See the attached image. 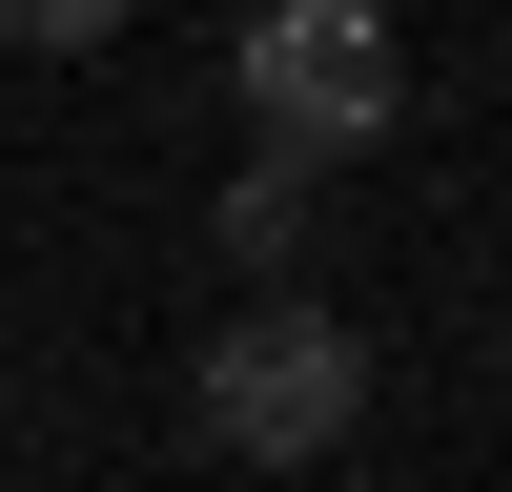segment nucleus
I'll return each mask as SVG.
<instances>
[{"instance_id": "nucleus-1", "label": "nucleus", "mask_w": 512, "mask_h": 492, "mask_svg": "<svg viewBox=\"0 0 512 492\" xmlns=\"http://www.w3.org/2000/svg\"><path fill=\"white\" fill-rule=\"evenodd\" d=\"M185 410H205V451H246V472H328L349 451V410H369V349L328 308H226L205 328V369H185Z\"/></svg>"}, {"instance_id": "nucleus-2", "label": "nucleus", "mask_w": 512, "mask_h": 492, "mask_svg": "<svg viewBox=\"0 0 512 492\" xmlns=\"http://www.w3.org/2000/svg\"><path fill=\"white\" fill-rule=\"evenodd\" d=\"M246 123H267V164H349V144H390L410 123V41H390V0H267L246 21Z\"/></svg>"}, {"instance_id": "nucleus-3", "label": "nucleus", "mask_w": 512, "mask_h": 492, "mask_svg": "<svg viewBox=\"0 0 512 492\" xmlns=\"http://www.w3.org/2000/svg\"><path fill=\"white\" fill-rule=\"evenodd\" d=\"M226 246L287 267V246H308V164H246V185H226Z\"/></svg>"}, {"instance_id": "nucleus-4", "label": "nucleus", "mask_w": 512, "mask_h": 492, "mask_svg": "<svg viewBox=\"0 0 512 492\" xmlns=\"http://www.w3.org/2000/svg\"><path fill=\"white\" fill-rule=\"evenodd\" d=\"M144 21V0H0V41H21V62H82V41H123Z\"/></svg>"}]
</instances>
